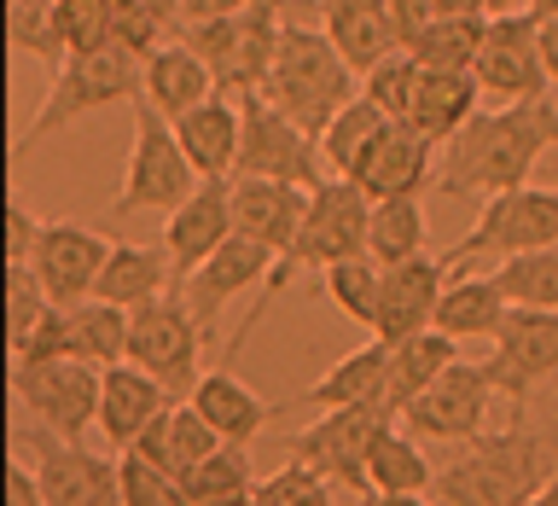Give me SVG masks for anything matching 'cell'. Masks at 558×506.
Segmentation results:
<instances>
[{
  "mask_svg": "<svg viewBox=\"0 0 558 506\" xmlns=\"http://www.w3.org/2000/svg\"><path fill=\"white\" fill-rule=\"evenodd\" d=\"M547 152H558V105L553 99H523V105H500V111H477L442 146L436 186L448 198H495V192L530 186V174Z\"/></svg>",
  "mask_w": 558,
  "mask_h": 506,
  "instance_id": "1",
  "label": "cell"
},
{
  "mask_svg": "<svg viewBox=\"0 0 558 506\" xmlns=\"http://www.w3.org/2000/svg\"><path fill=\"white\" fill-rule=\"evenodd\" d=\"M558 478L553 448L518 419L506 431H483L436 466V506H535V495Z\"/></svg>",
  "mask_w": 558,
  "mask_h": 506,
  "instance_id": "2",
  "label": "cell"
},
{
  "mask_svg": "<svg viewBox=\"0 0 558 506\" xmlns=\"http://www.w3.org/2000/svg\"><path fill=\"white\" fill-rule=\"evenodd\" d=\"M355 70L338 47H331L326 29H308V24H286L279 35V52H274V70L268 82H262V99L274 105V111H286L296 129H308L314 140L326 134V122L343 111L355 94Z\"/></svg>",
  "mask_w": 558,
  "mask_h": 506,
  "instance_id": "3",
  "label": "cell"
},
{
  "mask_svg": "<svg viewBox=\"0 0 558 506\" xmlns=\"http://www.w3.org/2000/svg\"><path fill=\"white\" fill-rule=\"evenodd\" d=\"M146 99V59H134L129 47H105V52H70L52 70V87L41 99V111L24 122V134L12 140V164H24L29 146H41L47 134L70 129L76 117H94L105 105H140Z\"/></svg>",
  "mask_w": 558,
  "mask_h": 506,
  "instance_id": "4",
  "label": "cell"
},
{
  "mask_svg": "<svg viewBox=\"0 0 558 506\" xmlns=\"http://www.w3.org/2000/svg\"><path fill=\"white\" fill-rule=\"evenodd\" d=\"M198 186H204V174L192 169L174 122L140 99L134 105V152H129V164H122V186L111 198V216H146V209L174 216Z\"/></svg>",
  "mask_w": 558,
  "mask_h": 506,
  "instance_id": "5",
  "label": "cell"
},
{
  "mask_svg": "<svg viewBox=\"0 0 558 506\" xmlns=\"http://www.w3.org/2000/svg\"><path fill=\"white\" fill-rule=\"evenodd\" d=\"M286 0H256V7H244L233 17H216V24H186L181 41L198 52V59L216 70L221 94H262V82H268L274 70V52H279V35H286Z\"/></svg>",
  "mask_w": 558,
  "mask_h": 506,
  "instance_id": "6",
  "label": "cell"
},
{
  "mask_svg": "<svg viewBox=\"0 0 558 506\" xmlns=\"http://www.w3.org/2000/svg\"><path fill=\"white\" fill-rule=\"evenodd\" d=\"M558 244V186H512L483 198L471 233L442 256L448 274H465L471 262H506L523 251H547Z\"/></svg>",
  "mask_w": 558,
  "mask_h": 506,
  "instance_id": "7",
  "label": "cell"
},
{
  "mask_svg": "<svg viewBox=\"0 0 558 506\" xmlns=\"http://www.w3.org/2000/svg\"><path fill=\"white\" fill-rule=\"evenodd\" d=\"M366 227H373V198L355 186V181H320L308 192V221L296 233V251L274 268V279L262 286V303H274L279 291L291 286L296 268H331V262H349V256H366Z\"/></svg>",
  "mask_w": 558,
  "mask_h": 506,
  "instance_id": "8",
  "label": "cell"
},
{
  "mask_svg": "<svg viewBox=\"0 0 558 506\" xmlns=\"http://www.w3.org/2000/svg\"><path fill=\"white\" fill-rule=\"evenodd\" d=\"M129 361L163 384L174 401H186L204 378V326L186 309V297H157V303L134 309V332H129Z\"/></svg>",
  "mask_w": 558,
  "mask_h": 506,
  "instance_id": "9",
  "label": "cell"
},
{
  "mask_svg": "<svg viewBox=\"0 0 558 506\" xmlns=\"http://www.w3.org/2000/svg\"><path fill=\"white\" fill-rule=\"evenodd\" d=\"M244 140H239V169L233 174H251V181H291V186H320V140L308 129H296L286 111H274L262 94H244Z\"/></svg>",
  "mask_w": 558,
  "mask_h": 506,
  "instance_id": "10",
  "label": "cell"
},
{
  "mask_svg": "<svg viewBox=\"0 0 558 506\" xmlns=\"http://www.w3.org/2000/svg\"><path fill=\"white\" fill-rule=\"evenodd\" d=\"M12 448L35 460L29 471L41 478L47 506H122V466L87 443H64L52 431H17Z\"/></svg>",
  "mask_w": 558,
  "mask_h": 506,
  "instance_id": "11",
  "label": "cell"
},
{
  "mask_svg": "<svg viewBox=\"0 0 558 506\" xmlns=\"http://www.w3.org/2000/svg\"><path fill=\"white\" fill-rule=\"evenodd\" d=\"M500 401V384L488 361H453L418 401H408L401 425L425 443H477L488 431V408Z\"/></svg>",
  "mask_w": 558,
  "mask_h": 506,
  "instance_id": "12",
  "label": "cell"
},
{
  "mask_svg": "<svg viewBox=\"0 0 558 506\" xmlns=\"http://www.w3.org/2000/svg\"><path fill=\"white\" fill-rule=\"evenodd\" d=\"M390 425V413L378 401L366 408H326L308 431L291 436V460H303L308 471H320L326 483L355 489V495H373V478H366V448L373 436Z\"/></svg>",
  "mask_w": 558,
  "mask_h": 506,
  "instance_id": "13",
  "label": "cell"
},
{
  "mask_svg": "<svg viewBox=\"0 0 558 506\" xmlns=\"http://www.w3.org/2000/svg\"><path fill=\"white\" fill-rule=\"evenodd\" d=\"M12 396L41 419V431L82 443L87 425H99V366L76 356L47 361V366H12Z\"/></svg>",
  "mask_w": 558,
  "mask_h": 506,
  "instance_id": "14",
  "label": "cell"
},
{
  "mask_svg": "<svg viewBox=\"0 0 558 506\" xmlns=\"http://www.w3.org/2000/svg\"><path fill=\"white\" fill-rule=\"evenodd\" d=\"M488 373H495L500 396L512 401V419L523 413L547 378H558V309H512L506 326L495 332L488 349Z\"/></svg>",
  "mask_w": 558,
  "mask_h": 506,
  "instance_id": "15",
  "label": "cell"
},
{
  "mask_svg": "<svg viewBox=\"0 0 558 506\" xmlns=\"http://www.w3.org/2000/svg\"><path fill=\"white\" fill-rule=\"evenodd\" d=\"M477 82L483 94H495L500 105L523 99H547V59H541V17L512 12V17H488L483 52H477Z\"/></svg>",
  "mask_w": 558,
  "mask_h": 506,
  "instance_id": "16",
  "label": "cell"
},
{
  "mask_svg": "<svg viewBox=\"0 0 558 506\" xmlns=\"http://www.w3.org/2000/svg\"><path fill=\"white\" fill-rule=\"evenodd\" d=\"M117 244L111 239H99L94 227H76V221H47V233L41 244H35V262L29 268L41 274V286L47 297L59 309H76L94 297L99 286V274H105V262H111Z\"/></svg>",
  "mask_w": 558,
  "mask_h": 506,
  "instance_id": "17",
  "label": "cell"
},
{
  "mask_svg": "<svg viewBox=\"0 0 558 506\" xmlns=\"http://www.w3.org/2000/svg\"><path fill=\"white\" fill-rule=\"evenodd\" d=\"M442 169V146H430L425 134H413V129H401V122H390L373 146H366V157L355 164V181L366 198H418L425 192V181Z\"/></svg>",
  "mask_w": 558,
  "mask_h": 506,
  "instance_id": "18",
  "label": "cell"
},
{
  "mask_svg": "<svg viewBox=\"0 0 558 506\" xmlns=\"http://www.w3.org/2000/svg\"><path fill=\"white\" fill-rule=\"evenodd\" d=\"M227 239H233V186H227V181H204L163 221V251L174 256V286L186 291V279L198 274Z\"/></svg>",
  "mask_w": 558,
  "mask_h": 506,
  "instance_id": "19",
  "label": "cell"
},
{
  "mask_svg": "<svg viewBox=\"0 0 558 506\" xmlns=\"http://www.w3.org/2000/svg\"><path fill=\"white\" fill-rule=\"evenodd\" d=\"M274 268H279V256L268 251V244H256V239L233 233V239H227L216 256L204 262L198 274L186 279V291H181V297L192 303V314H198V326L209 332V326L221 321V309L233 303V297L256 291V286H268Z\"/></svg>",
  "mask_w": 558,
  "mask_h": 506,
  "instance_id": "20",
  "label": "cell"
},
{
  "mask_svg": "<svg viewBox=\"0 0 558 506\" xmlns=\"http://www.w3.org/2000/svg\"><path fill=\"white\" fill-rule=\"evenodd\" d=\"M442 291H448V268L436 256H413V262H401V268H384L373 338L401 344V338H413V332H430Z\"/></svg>",
  "mask_w": 558,
  "mask_h": 506,
  "instance_id": "21",
  "label": "cell"
},
{
  "mask_svg": "<svg viewBox=\"0 0 558 506\" xmlns=\"http://www.w3.org/2000/svg\"><path fill=\"white\" fill-rule=\"evenodd\" d=\"M308 221V186H291V181H251L239 174L233 181V233L268 244V251L286 262L296 251V233Z\"/></svg>",
  "mask_w": 558,
  "mask_h": 506,
  "instance_id": "22",
  "label": "cell"
},
{
  "mask_svg": "<svg viewBox=\"0 0 558 506\" xmlns=\"http://www.w3.org/2000/svg\"><path fill=\"white\" fill-rule=\"evenodd\" d=\"M169 408H174V396L146 373V366L122 361V366H105L99 373V436L105 443L134 448Z\"/></svg>",
  "mask_w": 558,
  "mask_h": 506,
  "instance_id": "23",
  "label": "cell"
},
{
  "mask_svg": "<svg viewBox=\"0 0 558 506\" xmlns=\"http://www.w3.org/2000/svg\"><path fill=\"white\" fill-rule=\"evenodd\" d=\"M320 24H326L331 47L349 59L355 76H366V70L384 64L390 52H408L396 35L390 0H320Z\"/></svg>",
  "mask_w": 558,
  "mask_h": 506,
  "instance_id": "24",
  "label": "cell"
},
{
  "mask_svg": "<svg viewBox=\"0 0 558 506\" xmlns=\"http://www.w3.org/2000/svg\"><path fill=\"white\" fill-rule=\"evenodd\" d=\"M174 134L192 157V169L204 181H227L239 169V140H244V105L233 94H216L204 105H192L186 117H174Z\"/></svg>",
  "mask_w": 558,
  "mask_h": 506,
  "instance_id": "25",
  "label": "cell"
},
{
  "mask_svg": "<svg viewBox=\"0 0 558 506\" xmlns=\"http://www.w3.org/2000/svg\"><path fill=\"white\" fill-rule=\"evenodd\" d=\"M477 99H483L477 70H425V76H418V94H413V111L401 129L425 134L430 146H448V140L477 117Z\"/></svg>",
  "mask_w": 558,
  "mask_h": 506,
  "instance_id": "26",
  "label": "cell"
},
{
  "mask_svg": "<svg viewBox=\"0 0 558 506\" xmlns=\"http://www.w3.org/2000/svg\"><path fill=\"white\" fill-rule=\"evenodd\" d=\"M384 396H390V344L373 338V344L349 349L343 361H331L296 401H308V408L326 413V408H366V401H378V408H384ZM384 413H390V408H384Z\"/></svg>",
  "mask_w": 558,
  "mask_h": 506,
  "instance_id": "27",
  "label": "cell"
},
{
  "mask_svg": "<svg viewBox=\"0 0 558 506\" xmlns=\"http://www.w3.org/2000/svg\"><path fill=\"white\" fill-rule=\"evenodd\" d=\"M94 297L99 303H117V309H146L157 297H181V286H174V256L163 244H117Z\"/></svg>",
  "mask_w": 558,
  "mask_h": 506,
  "instance_id": "28",
  "label": "cell"
},
{
  "mask_svg": "<svg viewBox=\"0 0 558 506\" xmlns=\"http://www.w3.org/2000/svg\"><path fill=\"white\" fill-rule=\"evenodd\" d=\"M506 314H512V303H506L495 274H448V291L436 303V332H448L453 344H477V338L495 344Z\"/></svg>",
  "mask_w": 558,
  "mask_h": 506,
  "instance_id": "29",
  "label": "cell"
},
{
  "mask_svg": "<svg viewBox=\"0 0 558 506\" xmlns=\"http://www.w3.org/2000/svg\"><path fill=\"white\" fill-rule=\"evenodd\" d=\"M216 94H221L216 70H209L186 41H163V47L146 59V105H151V111H163L169 122L186 117L192 105L216 99Z\"/></svg>",
  "mask_w": 558,
  "mask_h": 506,
  "instance_id": "30",
  "label": "cell"
},
{
  "mask_svg": "<svg viewBox=\"0 0 558 506\" xmlns=\"http://www.w3.org/2000/svg\"><path fill=\"white\" fill-rule=\"evenodd\" d=\"M186 401L209 419V425H216L221 443H239V448H251V436L274 419L268 401H262L251 384H239V378H233V366H216V373H204V378H198V390H192Z\"/></svg>",
  "mask_w": 558,
  "mask_h": 506,
  "instance_id": "31",
  "label": "cell"
},
{
  "mask_svg": "<svg viewBox=\"0 0 558 506\" xmlns=\"http://www.w3.org/2000/svg\"><path fill=\"white\" fill-rule=\"evenodd\" d=\"M453 361H460V344H453L448 332H436V326H430V332H413V338H401V344H390V396H384L390 419L408 413V401L425 396Z\"/></svg>",
  "mask_w": 558,
  "mask_h": 506,
  "instance_id": "32",
  "label": "cell"
},
{
  "mask_svg": "<svg viewBox=\"0 0 558 506\" xmlns=\"http://www.w3.org/2000/svg\"><path fill=\"white\" fill-rule=\"evenodd\" d=\"M70 314V356L87 361V366H122L129 361V332H134V309H117V303H99V297H87V303L64 309Z\"/></svg>",
  "mask_w": 558,
  "mask_h": 506,
  "instance_id": "33",
  "label": "cell"
},
{
  "mask_svg": "<svg viewBox=\"0 0 558 506\" xmlns=\"http://www.w3.org/2000/svg\"><path fill=\"white\" fill-rule=\"evenodd\" d=\"M366 478H373L378 495H425V489H436V466L390 419V425L373 436V448H366Z\"/></svg>",
  "mask_w": 558,
  "mask_h": 506,
  "instance_id": "34",
  "label": "cell"
},
{
  "mask_svg": "<svg viewBox=\"0 0 558 506\" xmlns=\"http://www.w3.org/2000/svg\"><path fill=\"white\" fill-rule=\"evenodd\" d=\"M425 204L418 198H378L373 204V227H366V256L378 268H401V262L425 256Z\"/></svg>",
  "mask_w": 558,
  "mask_h": 506,
  "instance_id": "35",
  "label": "cell"
},
{
  "mask_svg": "<svg viewBox=\"0 0 558 506\" xmlns=\"http://www.w3.org/2000/svg\"><path fill=\"white\" fill-rule=\"evenodd\" d=\"M390 129V117L378 111L373 99H349L338 117L326 122V134H320V157H326V169L338 174V181H349L355 174V164L366 157V146Z\"/></svg>",
  "mask_w": 558,
  "mask_h": 506,
  "instance_id": "36",
  "label": "cell"
},
{
  "mask_svg": "<svg viewBox=\"0 0 558 506\" xmlns=\"http://www.w3.org/2000/svg\"><path fill=\"white\" fill-rule=\"evenodd\" d=\"M7 47L24 59H41L47 70H59L70 59L64 24H59V0H12L7 7Z\"/></svg>",
  "mask_w": 558,
  "mask_h": 506,
  "instance_id": "37",
  "label": "cell"
},
{
  "mask_svg": "<svg viewBox=\"0 0 558 506\" xmlns=\"http://www.w3.org/2000/svg\"><path fill=\"white\" fill-rule=\"evenodd\" d=\"M378 286H384V268L373 256H349V262H331V268L320 274V291H326V303L349 314L355 326L373 332L378 321Z\"/></svg>",
  "mask_w": 558,
  "mask_h": 506,
  "instance_id": "38",
  "label": "cell"
},
{
  "mask_svg": "<svg viewBox=\"0 0 558 506\" xmlns=\"http://www.w3.org/2000/svg\"><path fill=\"white\" fill-rule=\"evenodd\" d=\"M495 279L512 309H558V244L495 262Z\"/></svg>",
  "mask_w": 558,
  "mask_h": 506,
  "instance_id": "39",
  "label": "cell"
},
{
  "mask_svg": "<svg viewBox=\"0 0 558 506\" xmlns=\"http://www.w3.org/2000/svg\"><path fill=\"white\" fill-rule=\"evenodd\" d=\"M488 17H436V24L413 41V59L425 70H477Z\"/></svg>",
  "mask_w": 558,
  "mask_h": 506,
  "instance_id": "40",
  "label": "cell"
},
{
  "mask_svg": "<svg viewBox=\"0 0 558 506\" xmlns=\"http://www.w3.org/2000/svg\"><path fill=\"white\" fill-rule=\"evenodd\" d=\"M181 24H186L181 0H117V47H129L134 59H151L163 47V35Z\"/></svg>",
  "mask_w": 558,
  "mask_h": 506,
  "instance_id": "41",
  "label": "cell"
},
{
  "mask_svg": "<svg viewBox=\"0 0 558 506\" xmlns=\"http://www.w3.org/2000/svg\"><path fill=\"white\" fill-rule=\"evenodd\" d=\"M192 506H209V501H227V495H244V489H256V466H251V448L239 443H221L209 460L192 471L181 483Z\"/></svg>",
  "mask_w": 558,
  "mask_h": 506,
  "instance_id": "42",
  "label": "cell"
},
{
  "mask_svg": "<svg viewBox=\"0 0 558 506\" xmlns=\"http://www.w3.org/2000/svg\"><path fill=\"white\" fill-rule=\"evenodd\" d=\"M418 76H425V64H418L413 52H390L384 64H373L361 76V99H373L390 122H408L413 94H418Z\"/></svg>",
  "mask_w": 558,
  "mask_h": 506,
  "instance_id": "43",
  "label": "cell"
},
{
  "mask_svg": "<svg viewBox=\"0 0 558 506\" xmlns=\"http://www.w3.org/2000/svg\"><path fill=\"white\" fill-rule=\"evenodd\" d=\"M59 24L70 52L117 47V0H59Z\"/></svg>",
  "mask_w": 558,
  "mask_h": 506,
  "instance_id": "44",
  "label": "cell"
},
{
  "mask_svg": "<svg viewBox=\"0 0 558 506\" xmlns=\"http://www.w3.org/2000/svg\"><path fill=\"white\" fill-rule=\"evenodd\" d=\"M122 506H192L181 478H169V471H157L151 460H140V454H122Z\"/></svg>",
  "mask_w": 558,
  "mask_h": 506,
  "instance_id": "45",
  "label": "cell"
},
{
  "mask_svg": "<svg viewBox=\"0 0 558 506\" xmlns=\"http://www.w3.org/2000/svg\"><path fill=\"white\" fill-rule=\"evenodd\" d=\"M47 309H52V297L41 286V274H35L29 262H24V268H7V338L24 344Z\"/></svg>",
  "mask_w": 558,
  "mask_h": 506,
  "instance_id": "46",
  "label": "cell"
},
{
  "mask_svg": "<svg viewBox=\"0 0 558 506\" xmlns=\"http://www.w3.org/2000/svg\"><path fill=\"white\" fill-rule=\"evenodd\" d=\"M256 501L262 506H331V489H326L320 471H308L303 460H291V466H279L274 478L256 483Z\"/></svg>",
  "mask_w": 558,
  "mask_h": 506,
  "instance_id": "47",
  "label": "cell"
},
{
  "mask_svg": "<svg viewBox=\"0 0 558 506\" xmlns=\"http://www.w3.org/2000/svg\"><path fill=\"white\" fill-rule=\"evenodd\" d=\"M70 356V314L52 303L41 321H35V332L24 344H12V366H47V361H64Z\"/></svg>",
  "mask_w": 558,
  "mask_h": 506,
  "instance_id": "48",
  "label": "cell"
},
{
  "mask_svg": "<svg viewBox=\"0 0 558 506\" xmlns=\"http://www.w3.org/2000/svg\"><path fill=\"white\" fill-rule=\"evenodd\" d=\"M47 221H35L29 204H7V268H24V262H35V244H41Z\"/></svg>",
  "mask_w": 558,
  "mask_h": 506,
  "instance_id": "49",
  "label": "cell"
},
{
  "mask_svg": "<svg viewBox=\"0 0 558 506\" xmlns=\"http://www.w3.org/2000/svg\"><path fill=\"white\" fill-rule=\"evenodd\" d=\"M390 17H396V35H401V47L413 52V41L436 24V7L430 0H390Z\"/></svg>",
  "mask_w": 558,
  "mask_h": 506,
  "instance_id": "50",
  "label": "cell"
},
{
  "mask_svg": "<svg viewBox=\"0 0 558 506\" xmlns=\"http://www.w3.org/2000/svg\"><path fill=\"white\" fill-rule=\"evenodd\" d=\"M7 506H47V495H41V478L24 466V454L7 466Z\"/></svg>",
  "mask_w": 558,
  "mask_h": 506,
  "instance_id": "51",
  "label": "cell"
},
{
  "mask_svg": "<svg viewBox=\"0 0 558 506\" xmlns=\"http://www.w3.org/2000/svg\"><path fill=\"white\" fill-rule=\"evenodd\" d=\"M244 7H256V0H181V12H186V24H216V17H233ZM181 24V29H186Z\"/></svg>",
  "mask_w": 558,
  "mask_h": 506,
  "instance_id": "52",
  "label": "cell"
},
{
  "mask_svg": "<svg viewBox=\"0 0 558 506\" xmlns=\"http://www.w3.org/2000/svg\"><path fill=\"white\" fill-rule=\"evenodd\" d=\"M436 17H488V0H430Z\"/></svg>",
  "mask_w": 558,
  "mask_h": 506,
  "instance_id": "53",
  "label": "cell"
},
{
  "mask_svg": "<svg viewBox=\"0 0 558 506\" xmlns=\"http://www.w3.org/2000/svg\"><path fill=\"white\" fill-rule=\"evenodd\" d=\"M541 59H547V76L558 82V17H541Z\"/></svg>",
  "mask_w": 558,
  "mask_h": 506,
  "instance_id": "54",
  "label": "cell"
},
{
  "mask_svg": "<svg viewBox=\"0 0 558 506\" xmlns=\"http://www.w3.org/2000/svg\"><path fill=\"white\" fill-rule=\"evenodd\" d=\"M512 12H535V0H488V17H512Z\"/></svg>",
  "mask_w": 558,
  "mask_h": 506,
  "instance_id": "55",
  "label": "cell"
},
{
  "mask_svg": "<svg viewBox=\"0 0 558 506\" xmlns=\"http://www.w3.org/2000/svg\"><path fill=\"white\" fill-rule=\"evenodd\" d=\"M366 506H430L425 495H373Z\"/></svg>",
  "mask_w": 558,
  "mask_h": 506,
  "instance_id": "56",
  "label": "cell"
},
{
  "mask_svg": "<svg viewBox=\"0 0 558 506\" xmlns=\"http://www.w3.org/2000/svg\"><path fill=\"white\" fill-rule=\"evenodd\" d=\"M209 506H262L256 489H244V495H227V501H209Z\"/></svg>",
  "mask_w": 558,
  "mask_h": 506,
  "instance_id": "57",
  "label": "cell"
},
{
  "mask_svg": "<svg viewBox=\"0 0 558 506\" xmlns=\"http://www.w3.org/2000/svg\"><path fill=\"white\" fill-rule=\"evenodd\" d=\"M535 506H558V478L547 483V489H541V495H535Z\"/></svg>",
  "mask_w": 558,
  "mask_h": 506,
  "instance_id": "58",
  "label": "cell"
},
{
  "mask_svg": "<svg viewBox=\"0 0 558 506\" xmlns=\"http://www.w3.org/2000/svg\"><path fill=\"white\" fill-rule=\"evenodd\" d=\"M535 17H558V0H535Z\"/></svg>",
  "mask_w": 558,
  "mask_h": 506,
  "instance_id": "59",
  "label": "cell"
}]
</instances>
